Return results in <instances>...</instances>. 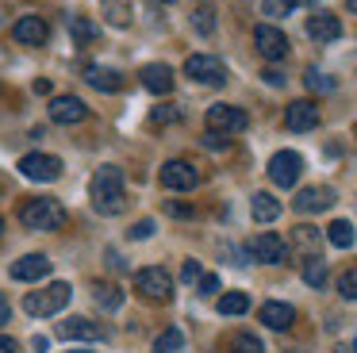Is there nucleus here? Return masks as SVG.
<instances>
[{"mask_svg":"<svg viewBox=\"0 0 357 353\" xmlns=\"http://www.w3.org/2000/svg\"><path fill=\"white\" fill-rule=\"evenodd\" d=\"M200 261H185V269H181V280H188V284H192V280H200Z\"/></svg>","mask_w":357,"mask_h":353,"instance_id":"4c0bfd02","label":"nucleus"},{"mask_svg":"<svg viewBox=\"0 0 357 353\" xmlns=\"http://www.w3.org/2000/svg\"><path fill=\"white\" fill-rule=\"evenodd\" d=\"M20 173L27 176V181H58L62 176V161L54 158V153H27V158H20Z\"/></svg>","mask_w":357,"mask_h":353,"instance_id":"9d476101","label":"nucleus"},{"mask_svg":"<svg viewBox=\"0 0 357 353\" xmlns=\"http://www.w3.org/2000/svg\"><path fill=\"white\" fill-rule=\"evenodd\" d=\"M0 353H20V342L8 334H0Z\"/></svg>","mask_w":357,"mask_h":353,"instance_id":"79ce46f5","label":"nucleus"},{"mask_svg":"<svg viewBox=\"0 0 357 353\" xmlns=\"http://www.w3.org/2000/svg\"><path fill=\"white\" fill-rule=\"evenodd\" d=\"M8 315H12V307H8V299L0 296V326H4V322H8Z\"/></svg>","mask_w":357,"mask_h":353,"instance_id":"a18cd8bd","label":"nucleus"},{"mask_svg":"<svg viewBox=\"0 0 357 353\" xmlns=\"http://www.w3.org/2000/svg\"><path fill=\"white\" fill-rule=\"evenodd\" d=\"M246 253L254 261H265V265H280V261H288V246L280 234H273V230H261V234L250 238Z\"/></svg>","mask_w":357,"mask_h":353,"instance_id":"423d86ee","label":"nucleus"},{"mask_svg":"<svg viewBox=\"0 0 357 353\" xmlns=\"http://www.w3.org/2000/svg\"><path fill=\"white\" fill-rule=\"evenodd\" d=\"M303 84H307L311 92H334V89H338V81L326 77L323 69H307V73H303Z\"/></svg>","mask_w":357,"mask_h":353,"instance_id":"c85d7f7f","label":"nucleus"},{"mask_svg":"<svg viewBox=\"0 0 357 353\" xmlns=\"http://www.w3.org/2000/svg\"><path fill=\"white\" fill-rule=\"evenodd\" d=\"M0 230H4V219H0Z\"/></svg>","mask_w":357,"mask_h":353,"instance_id":"de8ad7c7","label":"nucleus"},{"mask_svg":"<svg viewBox=\"0 0 357 353\" xmlns=\"http://www.w3.org/2000/svg\"><path fill=\"white\" fill-rule=\"evenodd\" d=\"M85 81L93 84L96 92H119V89H123V77H119L116 69H104V66H89L85 69Z\"/></svg>","mask_w":357,"mask_h":353,"instance_id":"aec40b11","label":"nucleus"},{"mask_svg":"<svg viewBox=\"0 0 357 353\" xmlns=\"http://www.w3.org/2000/svg\"><path fill=\"white\" fill-rule=\"evenodd\" d=\"M300 173H303V158L296 150H277L269 158V181L277 188H292L300 181Z\"/></svg>","mask_w":357,"mask_h":353,"instance_id":"39448f33","label":"nucleus"},{"mask_svg":"<svg viewBox=\"0 0 357 353\" xmlns=\"http://www.w3.org/2000/svg\"><path fill=\"white\" fill-rule=\"evenodd\" d=\"M100 12L112 27H127V23H131V4H127V0H104Z\"/></svg>","mask_w":357,"mask_h":353,"instance_id":"393cba45","label":"nucleus"},{"mask_svg":"<svg viewBox=\"0 0 357 353\" xmlns=\"http://www.w3.org/2000/svg\"><path fill=\"white\" fill-rule=\"evenodd\" d=\"M326 242L334 246V250H349V246L357 242V230L349 219H334L331 227H326Z\"/></svg>","mask_w":357,"mask_h":353,"instance_id":"412c9836","label":"nucleus"},{"mask_svg":"<svg viewBox=\"0 0 357 353\" xmlns=\"http://www.w3.org/2000/svg\"><path fill=\"white\" fill-rule=\"evenodd\" d=\"M181 345H185V334H181L177 326H169V330L158 334V342H154V350H150V353H181Z\"/></svg>","mask_w":357,"mask_h":353,"instance_id":"bb28decb","label":"nucleus"},{"mask_svg":"<svg viewBox=\"0 0 357 353\" xmlns=\"http://www.w3.org/2000/svg\"><path fill=\"white\" fill-rule=\"evenodd\" d=\"M354 353H357V345H354Z\"/></svg>","mask_w":357,"mask_h":353,"instance_id":"603ef678","label":"nucleus"},{"mask_svg":"<svg viewBox=\"0 0 357 353\" xmlns=\"http://www.w3.org/2000/svg\"><path fill=\"white\" fill-rule=\"evenodd\" d=\"M192 23H196V31H200V35H211V31H215V15H211L208 8H196Z\"/></svg>","mask_w":357,"mask_h":353,"instance_id":"c9c22d12","label":"nucleus"},{"mask_svg":"<svg viewBox=\"0 0 357 353\" xmlns=\"http://www.w3.org/2000/svg\"><path fill=\"white\" fill-rule=\"evenodd\" d=\"M12 38H16L20 46H43L50 38V27L43 15H24V20H16V27H12Z\"/></svg>","mask_w":357,"mask_h":353,"instance_id":"4468645a","label":"nucleus"},{"mask_svg":"<svg viewBox=\"0 0 357 353\" xmlns=\"http://www.w3.org/2000/svg\"><path fill=\"white\" fill-rule=\"evenodd\" d=\"M162 184L169 192H192L196 184H200V173H196L192 161L173 158V161H165V165H162Z\"/></svg>","mask_w":357,"mask_h":353,"instance_id":"1a4fd4ad","label":"nucleus"},{"mask_svg":"<svg viewBox=\"0 0 357 353\" xmlns=\"http://www.w3.org/2000/svg\"><path fill=\"white\" fill-rule=\"evenodd\" d=\"M70 31H73V38H77L81 46L96 38V23H93V20H85V15H73V20H70Z\"/></svg>","mask_w":357,"mask_h":353,"instance_id":"c756f323","label":"nucleus"},{"mask_svg":"<svg viewBox=\"0 0 357 353\" xmlns=\"http://www.w3.org/2000/svg\"><path fill=\"white\" fill-rule=\"evenodd\" d=\"M204 146H208V150H227V135H215V130H208V135H204Z\"/></svg>","mask_w":357,"mask_h":353,"instance_id":"58836bf2","label":"nucleus"},{"mask_svg":"<svg viewBox=\"0 0 357 353\" xmlns=\"http://www.w3.org/2000/svg\"><path fill=\"white\" fill-rule=\"evenodd\" d=\"M162 4H173V0H162Z\"/></svg>","mask_w":357,"mask_h":353,"instance_id":"09e8293b","label":"nucleus"},{"mask_svg":"<svg viewBox=\"0 0 357 353\" xmlns=\"http://www.w3.org/2000/svg\"><path fill=\"white\" fill-rule=\"evenodd\" d=\"M89 200L100 215H119L123 211V173L116 165H100L89 181Z\"/></svg>","mask_w":357,"mask_h":353,"instance_id":"f257e3e1","label":"nucleus"},{"mask_svg":"<svg viewBox=\"0 0 357 353\" xmlns=\"http://www.w3.org/2000/svg\"><path fill=\"white\" fill-rule=\"evenodd\" d=\"M108 269H116V273H123V269H127V261L119 257L116 250H108Z\"/></svg>","mask_w":357,"mask_h":353,"instance_id":"37998d69","label":"nucleus"},{"mask_svg":"<svg viewBox=\"0 0 357 353\" xmlns=\"http://www.w3.org/2000/svg\"><path fill=\"white\" fill-rule=\"evenodd\" d=\"M338 296L342 299H357V265H349L346 273L338 276Z\"/></svg>","mask_w":357,"mask_h":353,"instance_id":"2f4dec72","label":"nucleus"},{"mask_svg":"<svg viewBox=\"0 0 357 353\" xmlns=\"http://www.w3.org/2000/svg\"><path fill=\"white\" fill-rule=\"evenodd\" d=\"M135 292L150 303H169L173 299V276L165 273L162 265H150V269H139L135 273Z\"/></svg>","mask_w":357,"mask_h":353,"instance_id":"20e7f679","label":"nucleus"},{"mask_svg":"<svg viewBox=\"0 0 357 353\" xmlns=\"http://www.w3.org/2000/svg\"><path fill=\"white\" fill-rule=\"evenodd\" d=\"M250 211H254L257 223H273L280 215V204L269 196V192H254V200H250Z\"/></svg>","mask_w":357,"mask_h":353,"instance_id":"5701e85b","label":"nucleus"},{"mask_svg":"<svg viewBox=\"0 0 357 353\" xmlns=\"http://www.w3.org/2000/svg\"><path fill=\"white\" fill-rule=\"evenodd\" d=\"M173 119H181V107L177 104H162V107L150 112V123H154V127H165V123H173Z\"/></svg>","mask_w":357,"mask_h":353,"instance_id":"72a5a7b5","label":"nucleus"},{"mask_svg":"<svg viewBox=\"0 0 357 353\" xmlns=\"http://www.w3.org/2000/svg\"><path fill=\"white\" fill-rule=\"evenodd\" d=\"M58 334H62V338H100L104 330L96 326V322L81 319V315H73V319H66L62 326H58Z\"/></svg>","mask_w":357,"mask_h":353,"instance_id":"4be33fe9","label":"nucleus"},{"mask_svg":"<svg viewBox=\"0 0 357 353\" xmlns=\"http://www.w3.org/2000/svg\"><path fill=\"white\" fill-rule=\"evenodd\" d=\"M354 135H357V123H354Z\"/></svg>","mask_w":357,"mask_h":353,"instance_id":"8fccbe9b","label":"nucleus"},{"mask_svg":"<svg viewBox=\"0 0 357 353\" xmlns=\"http://www.w3.org/2000/svg\"><path fill=\"white\" fill-rule=\"evenodd\" d=\"M265 81H269V84H284V73H277V69H265Z\"/></svg>","mask_w":357,"mask_h":353,"instance_id":"c03bdc74","label":"nucleus"},{"mask_svg":"<svg viewBox=\"0 0 357 353\" xmlns=\"http://www.w3.org/2000/svg\"><path fill=\"white\" fill-rule=\"evenodd\" d=\"M303 280H307L311 288H323V284H326V261L319 257V253L303 261Z\"/></svg>","mask_w":357,"mask_h":353,"instance_id":"cd10ccee","label":"nucleus"},{"mask_svg":"<svg viewBox=\"0 0 357 353\" xmlns=\"http://www.w3.org/2000/svg\"><path fill=\"white\" fill-rule=\"evenodd\" d=\"M254 46H257L261 58L280 61L288 54V35L280 27H273V23H261V27H254Z\"/></svg>","mask_w":357,"mask_h":353,"instance_id":"9b49d317","label":"nucleus"},{"mask_svg":"<svg viewBox=\"0 0 357 353\" xmlns=\"http://www.w3.org/2000/svg\"><path fill=\"white\" fill-rule=\"evenodd\" d=\"M70 296H73L70 284L54 280V284H47V288H39V292H27V296H24V311L31 315V319H50V315H58L66 303H70Z\"/></svg>","mask_w":357,"mask_h":353,"instance_id":"f03ea898","label":"nucleus"},{"mask_svg":"<svg viewBox=\"0 0 357 353\" xmlns=\"http://www.w3.org/2000/svg\"><path fill=\"white\" fill-rule=\"evenodd\" d=\"M142 84H146V92H154V96H165V92H173V69L162 66V61H154V66H142Z\"/></svg>","mask_w":357,"mask_h":353,"instance_id":"6ab92c4d","label":"nucleus"},{"mask_svg":"<svg viewBox=\"0 0 357 353\" xmlns=\"http://www.w3.org/2000/svg\"><path fill=\"white\" fill-rule=\"evenodd\" d=\"M292 207L300 215H315V211H326V207H334V188H326V184H311V188L296 192Z\"/></svg>","mask_w":357,"mask_h":353,"instance_id":"f8f14e48","label":"nucleus"},{"mask_svg":"<svg viewBox=\"0 0 357 353\" xmlns=\"http://www.w3.org/2000/svg\"><path fill=\"white\" fill-rule=\"evenodd\" d=\"M50 119L54 123H85L89 119V107H85V100L81 96H70V92H66V96H54L50 100Z\"/></svg>","mask_w":357,"mask_h":353,"instance_id":"ddd939ff","label":"nucleus"},{"mask_svg":"<svg viewBox=\"0 0 357 353\" xmlns=\"http://www.w3.org/2000/svg\"><path fill=\"white\" fill-rule=\"evenodd\" d=\"M200 292H204V296H211V292H219V276H215V273L200 276Z\"/></svg>","mask_w":357,"mask_h":353,"instance_id":"ea45409f","label":"nucleus"},{"mask_svg":"<svg viewBox=\"0 0 357 353\" xmlns=\"http://www.w3.org/2000/svg\"><path fill=\"white\" fill-rule=\"evenodd\" d=\"M70 353H89V350H70Z\"/></svg>","mask_w":357,"mask_h":353,"instance_id":"49530a36","label":"nucleus"},{"mask_svg":"<svg viewBox=\"0 0 357 353\" xmlns=\"http://www.w3.org/2000/svg\"><path fill=\"white\" fill-rule=\"evenodd\" d=\"M165 211L177 215V219H188V215H192V207H188V204H173V200H169V204H165Z\"/></svg>","mask_w":357,"mask_h":353,"instance_id":"a19ab883","label":"nucleus"},{"mask_svg":"<svg viewBox=\"0 0 357 353\" xmlns=\"http://www.w3.org/2000/svg\"><path fill=\"white\" fill-rule=\"evenodd\" d=\"M20 223H24L27 230H58L66 223V211L58 200L50 196H35L24 204V211H20Z\"/></svg>","mask_w":357,"mask_h":353,"instance_id":"7ed1b4c3","label":"nucleus"},{"mask_svg":"<svg viewBox=\"0 0 357 353\" xmlns=\"http://www.w3.org/2000/svg\"><path fill=\"white\" fill-rule=\"evenodd\" d=\"M93 299L104 307V311H119V303H123V292H119L116 284H108V280H96V284H93Z\"/></svg>","mask_w":357,"mask_h":353,"instance_id":"b1692460","label":"nucleus"},{"mask_svg":"<svg viewBox=\"0 0 357 353\" xmlns=\"http://www.w3.org/2000/svg\"><path fill=\"white\" fill-rule=\"evenodd\" d=\"M257 319H261L269 330H288L296 322V307L292 303H280V299H269V303L257 311Z\"/></svg>","mask_w":357,"mask_h":353,"instance_id":"a211bd4d","label":"nucleus"},{"mask_svg":"<svg viewBox=\"0 0 357 353\" xmlns=\"http://www.w3.org/2000/svg\"><path fill=\"white\" fill-rule=\"evenodd\" d=\"M154 219H139V223H135V227L131 230H127V234H131L135 238V242H142V238H150V234H154Z\"/></svg>","mask_w":357,"mask_h":353,"instance_id":"e433bc0d","label":"nucleus"},{"mask_svg":"<svg viewBox=\"0 0 357 353\" xmlns=\"http://www.w3.org/2000/svg\"><path fill=\"white\" fill-rule=\"evenodd\" d=\"M12 280H43V276L50 273V261H47V253H24L20 261H12Z\"/></svg>","mask_w":357,"mask_h":353,"instance_id":"dca6fc26","label":"nucleus"},{"mask_svg":"<svg viewBox=\"0 0 357 353\" xmlns=\"http://www.w3.org/2000/svg\"><path fill=\"white\" fill-rule=\"evenodd\" d=\"M246 123H250V115L234 104L208 107V130H215V135H238V130H246Z\"/></svg>","mask_w":357,"mask_h":353,"instance_id":"0eeeda50","label":"nucleus"},{"mask_svg":"<svg viewBox=\"0 0 357 353\" xmlns=\"http://www.w3.org/2000/svg\"><path fill=\"white\" fill-rule=\"evenodd\" d=\"M292 238H296V246H300V250H307L311 257H315V246H319L315 227H296V230H292Z\"/></svg>","mask_w":357,"mask_h":353,"instance_id":"473e14b6","label":"nucleus"},{"mask_svg":"<svg viewBox=\"0 0 357 353\" xmlns=\"http://www.w3.org/2000/svg\"><path fill=\"white\" fill-rule=\"evenodd\" d=\"M307 35L315 38V43H334V38L342 35V20L334 12H315L307 20Z\"/></svg>","mask_w":357,"mask_h":353,"instance_id":"f3484780","label":"nucleus"},{"mask_svg":"<svg viewBox=\"0 0 357 353\" xmlns=\"http://www.w3.org/2000/svg\"><path fill=\"white\" fill-rule=\"evenodd\" d=\"M185 77H192L200 84H227V66L215 54H192L185 61Z\"/></svg>","mask_w":357,"mask_h":353,"instance_id":"6e6552de","label":"nucleus"},{"mask_svg":"<svg viewBox=\"0 0 357 353\" xmlns=\"http://www.w3.org/2000/svg\"><path fill=\"white\" fill-rule=\"evenodd\" d=\"M284 127L288 130H315L319 127V107L311 100H292L284 107Z\"/></svg>","mask_w":357,"mask_h":353,"instance_id":"2eb2a0df","label":"nucleus"},{"mask_svg":"<svg viewBox=\"0 0 357 353\" xmlns=\"http://www.w3.org/2000/svg\"><path fill=\"white\" fill-rule=\"evenodd\" d=\"M292 353H300V350H292Z\"/></svg>","mask_w":357,"mask_h":353,"instance_id":"3c124183","label":"nucleus"},{"mask_svg":"<svg viewBox=\"0 0 357 353\" xmlns=\"http://www.w3.org/2000/svg\"><path fill=\"white\" fill-rule=\"evenodd\" d=\"M292 8H296V0H261V15H273V20L288 15Z\"/></svg>","mask_w":357,"mask_h":353,"instance_id":"f704fd0d","label":"nucleus"},{"mask_svg":"<svg viewBox=\"0 0 357 353\" xmlns=\"http://www.w3.org/2000/svg\"><path fill=\"white\" fill-rule=\"evenodd\" d=\"M246 311H250L246 292H223L219 296V315H246Z\"/></svg>","mask_w":357,"mask_h":353,"instance_id":"a878e982","label":"nucleus"},{"mask_svg":"<svg viewBox=\"0 0 357 353\" xmlns=\"http://www.w3.org/2000/svg\"><path fill=\"white\" fill-rule=\"evenodd\" d=\"M231 353H265V345H261V338H254V334H234Z\"/></svg>","mask_w":357,"mask_h":353,"instance_id":"7c9ffc66","label":"nucleus"}]
</instances>
